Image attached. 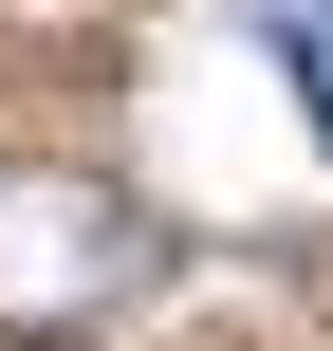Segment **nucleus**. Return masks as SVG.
I'll return each mask as SVG.
<instances>
[{"instance_id":"obj_1","label":"nucleus","mask_w":333,"mask_h":351,"mask_svg":"<svg viewBox=\"0 0 333 351\" xmlns=\"http://www.w3.org/2000/svg\"><path fill=\"white\" fill-rule=\"evenodd\" d=\"M130 296H148V204L111 167H74V148L0 167V351H74Z\"/></svg>"},{"instance_id":"obj_2","label":"nucleus","mask_w":333,"mask_h":351,"mask_svg":"<svg viewBox=\"0 0 333 351\" xmlns=\"http://www.w3.org/2000/svg\"><path fill=\"white\" fill-rule=\"evenodd\" d=\"M241 37H260V56L315 93V148H333V0H241Z\"/></svg>"}]
</instances>
